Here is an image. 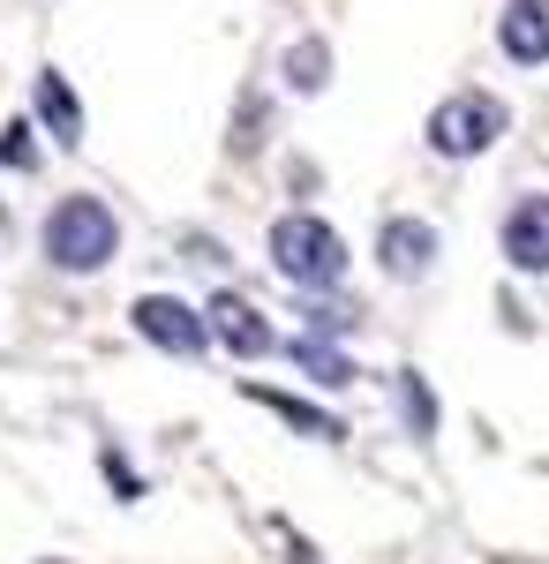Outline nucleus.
<instances>
[{"mask_svg":"<svg viewBox=\"0 0 549 564\" xmlns=\"http://www.w3.org/2000/svg\"><path fill=\"white\" fill-rule=\"evenodd\" d=\"M212 339H218L226 354H241V361H256V354L279 347V339H271V324H263V316H256L241 294H218V302H212Z\"/></svg>","mask_w":549,"mask_h":564,"instance_id":"6e6552de","label":"nucleus"},{"mask_svg":"<svg viewBox=\"0 0 549 564\" xmlns=\"http://www.w3.org/2000/svg\"><path fill=\"white\" fill-rule=\"evenodd\" d=\"M399 406H407V422H415V436H429V430H437V399L422 391V377H415V369L399 377Z\"/></svg>","mask_w":549,"mask_h":564,"instance_id":"ddd939ff","label":"nucleus"},{"mask_svg":"<svg viewBox=\"0 0 549 564\" xmlns=\"http://www.w3.org/2000/svg\"><path fill=\"white\" fill-rule=\"evenodd\" d=\"M505 263L512 271H549V196H519V204H512Z\"/></svg>","mask_w":549,"mask_h":564,"instance_id":"39448f33","label":"nucleus"},{"mask_svg":"<svg viewBox=\"0 0 549 564\" xmlns=\"http://www.w3.org/2000/svg\"><path fill=\"white\" fill-rule=\"evenodd\" d=\"M324 76H332V45L301 39L294 53H287V84H294V90H324Z\"/></svg>","mask_w":549,"mask_h":564,"instance_id":"9b49d317","label":"nucleus"},{"mask_svg":"<svg viewBox=\"0 0 549 564\" xmlns=\"http://www.w3.org/2000/svg\"><path fill=\"white\" fill-rule=\"evenodd\" d=\"M294 361L316 377V384H354V361L338 347H324V339H294Z\"/></svg>","mask_w":549,"mask_h":564,"instance_id":"f8f14e48","label":"nucleus"},{"mask_svg":"<svg viewBox=\"0 0 549 564\" xmlns=\"http://www.w3.org/2000/svg\"><path fill=\"white\" fill-rule=\"evenodd\" d=\"M136 332H143L151 347L181 354V361H196V354L212 347V324L189 302H173V294H143V302H136Z\"/></svg>","mask_w":549,"mask_h":564,"instance_id":"20e7f679","label":"nucleus"},{"mask_svg":"<svg viewBox=\"0 0 549 564\" xmlns=\"http://www.w3.org/2000/svg\"><path fill=\"white\" fill-rule=\"evenodd\" d=\"M505 98H489V90H460V98H444L437 113H429V151L437 159H482L497 135H505Z\"/></svg>","mask_w":549,"mask_h":564,"instance_id":"7ed1b4c3","label":"nucleus"},{"mask_svg":"<svg viewBox=\"0 0 549 564\" xmlns=\"http://www.w3.org/2000/svg\"><path fill=\"white\" fill-rule=\"evenodd\" d=\"M249 399H256V406H271L279 422H294V430H309V436H338V422H332V414H316V406H309V399H294V391H271V384H256Z\"/></svg>","mask_w":549,"mask_h":564,"instance_id":"9d476101","label":"nucleus"},{"mask_svg":"<svg viewBox=\"0 0 549 564\" xmlns=\"http://www.w3.org/2000/svg\"><path fill=\"white\" fill-rule=\"evenodd\" d=\"M114 249H121V226H114V212L98 204V196H68V204H53V218H45V257L61 263V271H98V263H114Z\"/></svg>","mask_w":549,"mask_h":564,"instance_id":"f03ea898","label":"nucleus"},{"mask_svg":"<svg viewBox=\"0 0 549 564\" xmlns=\"http://www.w3.org/2000/svg\"><path fill=\"white\" fill-rule=\"evenodd\" d=\"M377 257H384L391 279H422L429 263H437V226L429 218H391L377 234Z\"/></svg>","mask_w":549,"mask_h":564,"instance_id":"0eeeda50","label":"nucleus"},{"mask_svg":"<svg viewBox=\"0 0 549 564\" xmlns=\"http://www.w3.org/2000/svg\"><path fill=\"white\" fill-rule=\"evenodd\" d=\"M39 121L53 129V143H84V106H76L68 76H53V68L39 76Z\"/></svg>","mask_w":549,"mask_h":564,"instance_id":"1a4fd4ad","label":"nucleus"},{"mask_svg":"<svg viewBox=\"0 0 549 564\" xmlns=\"http://www.w3.org/2000/svg\"><path fill=\"white\" fill-rule=\"evenodd\" d=\"M497 45L519 68H542L549 61V0H512L505 15H497Z\"/></svg>","mask_w":549,"mask_h":564,"instance_id":"423d86ee","label":"nucleus"},{"mask_svg":"<svg viewBox=\"0 0 549 564\" xmlns=\"http://www.w3.org/2000/svg\"><path fill=\"white\" fill-rule=\"evenodd\" d=\"M271 263H279V279L287 286H338L346 279V241H338L324 218H309V212H287L279 226H271Z\"/></svg>","mask_w":549,"mask_h":564,"instance_id":"f257e3e1","label":"nucleus"}]
</instances>
